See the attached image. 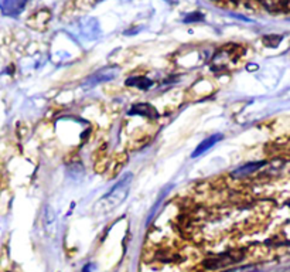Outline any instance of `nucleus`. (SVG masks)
Listing matches in <instances>:
<instances>
[{"instance_id": "7", "label": "nucleus", "mask_w": 290, "mask_h": 272, "mask_svg": "<svg viewBox=\"0 0 290 272\" xmlns=\"http://www.w3.org/2000/svg\"><path fill=\"white\" fill-rule=\"evenodd\" d=\"M126 85L139 88V89H142V91H146V89L152 88L153 82H152V80H149V78H146V77H132V78H129V80L126 81Z\"/></svg>"}, {"instance_id": "3", "label": "nucleus", "mask_w": 290, "mask_h": 272, "mask_svg": "<svg viewBox=\"0 0 290 272\" xmlns=\"http://www.w3.org/2000/svg\"><path fill=\"white\" fill-rule=\"evenodd\" d=\"M221 139H222V135H221V134H215V135L208 136V137L204 139L197 148L194 149V152L191 153V158H198V156H201L203 153H206V152H208L211 148H214Z\"/></svg>"}, {"instance_id": "6", "label": "nucleus", "mask_w": 290, "mask_h": 272, "mask_svg": "<svg viewBox=\"0 0 290 272\" xmlns=\"http://www.w3.org/2000/svg\"><path fill=\"white\" fill-rule=\"evenodd\" d=\"M262 166H265V162H254V163H249V164H245V166H242L239 169H237L232 176L234 177H238V179H241V177H248V176H251L255 172H258Z\"/></svg>"}, {"instance_id": "4", "label": "nucleus", "mask_w": 290, "mask_h": 272, "mask_svg": "<svg viewBox=\"0 0 290 272\" xmlns=\"http://www.w3.org/2000/svg\"><path fill=\"white\" fill-rule=\"evenodd\" d=\"M116 75H118V70H116V68H105V70H102V71H98V73H95L92 77H89V78H88V81H86V85L92 87V85L99 84V82L113 80Z\"/></svg>"}, {"instance_id": "1", "label": "nucleus", "mask_w": 290, "mask_h": 272, "mask_svg": "<svg viewBox=\"0 0 290 272\" xmlns=\"http://www.w3.org/2000/svg\"><path fill=\"white\" fill-rule=\"evenodd\" d=\"M133 174L126 173L121 177V180L113 186L112 190H109L108 194H105L104 197L101 198L97 203L94 213L98 216H105L112 210H115L116 207H119L122 203L126 200L131 186H132Z\"/></svg>"}, {"instance_id": "2", "label": "nucleus", "mask_w": 290, "mask_h": 272, "mask_svg": "<svg viewBox=\"0 0 290 272\" xmlns=\"http://www.w3.org/2000/svg\"><path fill=\"white\" fill-rule=\"evenodd\" d=\"M26 0H0V10L6 16H17L25 9Z\"/></svg>"}, {"instance_id": "5", "label": "nucleus", "mask_w": 290, "mask_h": 272, "mask_svg": "<svg viewBox=\"0 0 290 272\" xmlns=\"http://www.w3.org/2000/svg\"><path fill=\"white\" fill-rule=\"evenodd\" d=\"M129 115H140V116H146V118L155 119V118L158 116V112L153 105L142 102V104H136L134 107H132V109L129 111Z\"/></svg>"}, {"instance_id": "8", "label": "nucleus", "mask_w": 290, "mask_h": 272, "mask_svg": "<svg viewBox=\"0 0 290 272\" xmlns=\"http://www.w3.org/2000/svg\"><path fill=\"white\" fill-rule=\"evenodd\" d=\"M166 1H169V3H177V0H166Z\"/></svg>"}]
</instances>
